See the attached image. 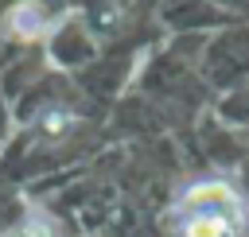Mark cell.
Here are the masks:
<instances>
[{
	"instance_id": "obj_1",
	"label": "cell",
	"mask_w": 249,
	"mask_h": 237,
	"mask_svg": "<svg viewBox=\"0 0 249 237\" xmlns=\"http://www.w3.org/2000/svg\"><path fill=\"white\" fill-rule=\"evenodd\" d=\"M179 210H183V214H218V218L233 221L237 229H241V221H245L241 198H237L226 183H198V186H191V190L183 194Z\"/></svg>"
},
{
	"instance_id": "obj_2",
	"label": "cell",
	"mask_w": 249,
	"mask_h": 237,
	"mask_svg": "<svg viewBox=\"0 0 249 237\" xmlns=\"http://www.w3.org/2000/svg\"><path fill=\"white\" fill-rule=\"evenodd\" d=\"M8 31L16 35V39H39L43 31H47V16H43V8L39 4H31V0H23V4H16L12 12H8Z\"/></svg>"
},
{
	"instance_id": "obj_3",
	"label": "cell",
	"mask_w": 249,
	"mask_h": 237,
	"mask_svg": "<svg viewBox=\"0 0 249 237\" xmlns=\"http://www.w3.org/2000/svg\"><path fill=\"white\" fill-rule=\"evenodd\" d=\"M230 233H237V225L218 214H187L183 221V237H230Z\"/></svg>"
},
{
	"instance_id": "obj_4",
	"label": "cell",
	"mask_w": 249,
	"mask_h": 237,
	"mask_svg": "<svg viewBox=\"0 0 249 237\" xmlns=\"http://www.w3.org/2000/svg\"><path fill=\"white\" fill-rule=\"evenodd\" d=\"M39 128H43L47 136H62V132L74 128V113H66V109H51V113H43Z\"/></svg>"
},
{
	"instance_id": "obj_5",
	"label": "cell",
	"mask_w": 249,
	"mask_h": 237,
	"mask_svg": "<svg viewBox=\"0 0 249 237\" xmlns=\"http://www.w3.org/2000/svg\"><path fill=\"white\" fill-rule=\"evenodd\" d=\"M23 237H54V225L43 218V214H27V221L19 225Z\"/></svg>"
},
{
	"instance_id": "obj_6",
	"label": "cell",
	"mask_w": 249,
	"mask_h": 237,
	"mask_svg": "<svg viewBox=\"0 0 249 237\" xmlns=\"http://www.w3.org/2000/svg\"><path fill=\"white\" fill-rule=\"evenodd\" d=\"M8 237H23V233H19V229H16V233H8Z\"/></svg>"
}]
</instances>
